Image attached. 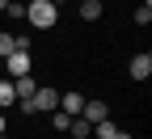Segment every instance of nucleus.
<instances>
[{
  "label": "nucleus",
  "instance_id": "1",
  "mask_svg": "<svg viewBox=\"0 0 152 139\" xmlns=\"http://www.w3.org/2000/svg\"><path fill=\"white\" fill-rule=\"evenodd\" d=\"M26 21L34 30H51L55 21H59V9H55L51 0H30V4H26Z\"/></svg>",
  "mask_w": 152,
  "mask_h": 139
},
{
  "label": "nucleus",
  "instance_id": "2",
  "mask_svg": "<svg viewBox=\"0 0 152 139\" xmlns=\"http://www.w3.org/2000/svg\"><path fill=\"white\" fill-rule=\"evenodd\" d=\"M4 59H9V76H13V80L30 72V51H13V55H4Z\"/></svg>",
  "mask_w": 152,
  "mask_h": 139
},
{
  "label": "nucleus",
  "instance_id": "3",
  "mask_svg": "<svg viewBox=\"0 0 152 139\" xmlns=\"http://www.w3.org/2000/svg\"><path fill=\"white\" fill-rule=\"evenodd\" d=\"M131 76H135V80H148V76H152V55L148 51H140L135 59H131V68H127Z\"/></svg>",
  "mask_w": 152,
  "mask_h": 139
},
{
  "label": "nucleus",
  "instance_id": "4",
  "mask_svg": "<svg viewBox=\"0 0 152 139\" xmlns=\"http://www.w3.org/2000/svg\"><path fill=\"white\" fill-rule=\"evenodd\" d=\"M59 110H64L68 118H76V114L85 110V97H80V93H59Z\"/></svg>",
  "mask_w": 152,
  "mask_h": 139
},
{
  "label": "nucleus",
  "instance_id": "5",
  "mask_svg": "<svg viewBox=\"0 0 152 139\" xmlns=\"http://www.w3.org/2000/svg\"><path fill=\"white\" fill-rule=\"evenodd\" d=\"M80 118H85V122H102V118H110V110H106V101H85Z\"/></svg>",
  "mask_w": 152,
  "mask_h": 139
},
{
  "label": "nucleus",
  "instance_id": "6",
  "mask_svg": "<svg viewBox=\"0 0 152 139\" xmlns=\"http://www.w3.org/2000/svg\"><path fill=\"white\" fill-rule=\"evenodd\" d=\"M68 131H72L76 139H89V135H93V122H85V118H80V114H76V118H72V122H68Z\"/></svg>",
  "mask_w": 152,
  "mask_h": 139
},
{
  "label": "nucleus",
  "instance_id": "7",
  "mask_svg": "<svg viewBox=\"0 0 152 139\" xmlns=\"http://www.w3.org/2000/svg\"><path fill=\"white\" fill-rule=\"evenodd\" d=\"M80 17L85 21H97L102 17V0H80Z\"/></svg>",
  "mask_w": 152,
  "mask_h": 139
},
{
  "label": "nucleus",
  "instance_id": "8",
  "mask_svg": "<svg viewBox=\"0 0 152 139\" xmlns=\"http://www.w3.org/2000/svg\"><path fill=\"white\" fill-rule=\"evenodd\" d=\"M9 101H17V93H13V80H0V110H4Z\"/></svg>",
  "mask_w": 152,
  "mask_h": 139
},
{
  "label": "nucleus",
  "instance_id": "9",
  "mask_svg": "<svg viewBox=\"0 0 152 139\" xmlns=\"http://www.w3.org/2000/svg\"><path fill=\"white\" fill-rule=\"evenodd\" d=\"M152 21V4H148V0H144V4L135 9V25H148Z\"/></svg>",
  "mask_w": 152,
  "mask_h": 139
},
{
  "label": "nucleus",
  "instance_id": "10",
  "mask_svg": "<svg viewBox=\"0 0 152 139\" xmlns=\"http://www.w3.org/2000/svg\"><path fill=\"white\" fill-rule=\"evenodd\" d=\"M51 122H55V131H68V122H72V118H68L64 110H51Z\"/></svg>",
  "mask_w": 152,
  "mask_h": 139
},
{
  "label": "nucleus",
  "instance_id": "11",
  "mask_svg": "<svg viewBox=\"0 0 152 139\" xmlns=\"http://www.w3.org/2000/svg\"><path fill=\"white\" fill-rule=\"evenodd\" d=\"M4 9H9V17H13V21H26V4H17V0H9Z\"/></svg>",
  "mask_w": 152,
  "mask_h": 139
},
{
  "label": "nucleus",
  "instance_id": "12",
  "mask_svg": "<svg viewBox=\"0 0 152 139\" xmlns=\"http://www.w3.org/2000/svg\"><path fill=\"white\" fill-rule=\"evenodd\" d=\"M17 42H13V34H0V55H13Z\"/></svg>",
  "mask_w": 152,
  "mask_h": 139
},
{
  "label": "nucleus",
  "instance_id": "13",
  "mask_svg": "<svg viewBox=\"0 0 152 139\" xmlns=\"http://www.w3.org/2000/svg\"><path fill=\"white\" fill-rule=\"evenodd\" d=\"M102 139H131V135H127V131H118V127H110V131H106Z\"/></svg>",
  "mask_w": 152,
  "mask_h": 139
},
{
  "label": "nucleus",
  "instance_id": "14",
  "mask_svg": "<svg viewBox=\"0 0 152 139\" xmlns=\"http://www.w3.org/2000/svg\"><path fill=\"white\" fill-rule=\"evenodd\" d=\"M0 135H4V114H0Z\"/></svg>",
  "mask_w": 152,
  "mask_h": 139
},
{
  "label": "nucleus",
  "instance_id": "15",
  "mask_svg": "<svg viewBox=\"0 0 152 139\" xmlns=\"http://www.w3.org/2000/svg\"><path fill=\"white\" fill-rule=\"evenodd\" d=\"M51 4H55V9H59V4H64V0H51Z\"/></svg>",
  "mask_w": 152,
  "mask_h": 139
},
{
  "label": "nucleus",
  "instance_id": "16",
  "mask_svg": "<svg viewBox=\"0 0 152 139\" xmlns=\"http://www.w3.org/2000/svg\"><path fill=\"white\" fill-rule=\"evenodd\" d=\"M4 4H9V0H0V13H4Z\"/></svg>",
  "mask_w": 152,
  "mask_h": 139
},
{
  "label": "nucleus",
  "instance_id": "17",
  "mask_svg": "<svg viewBox=\"0 0 152 139\" xmlns=\"http://www.w3.org/2000/svg\"><path fill=\"white\" fill-rule=\"evenodd\" d=\"M0 139H4V135H0Z\"/></svg>",
  "mask_w": 152,
  "mask_h": 139
}]
</instances>
